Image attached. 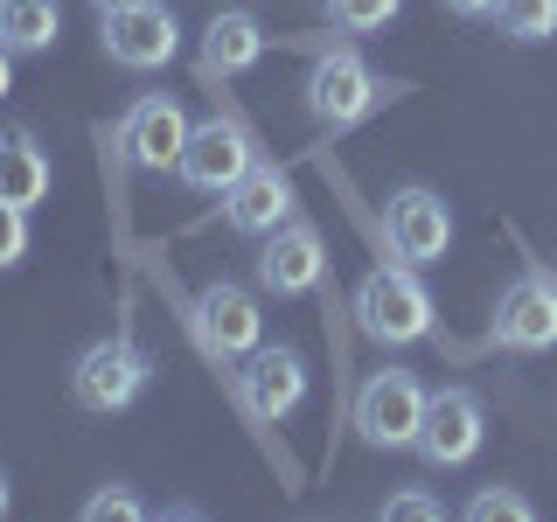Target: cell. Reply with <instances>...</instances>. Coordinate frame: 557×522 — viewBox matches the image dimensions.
<instances>
[{
  "label": "cell",
  "mask_w": 557,
  "mask_h": 522,
  "mask_svg": "<svg viewBox=\"0 0 557 522\" xmlns=\"http://www.w3.org/2000/svg\"><path fill=\"white\" fill-rule=\"evenodd\" d=\"M356 327L383 348H411L432 335V293L425 278H418V265H405V258H391V265L362 272L356 286Z\"/></svg>",
  "instance_id": "obj_1"
},
{
  "label": "cell",
  "mask_w": 557,
  "mask_h": 522,
  "mask_svg": "<svg viewBox=\"0 0 557 522\" xmlns=\"http://www.w3.org/2000/svg\"><path fill=\"white\" fill-rule=\"evenodd\" d=\"M425 383H418L411 370H397V362H383V370H370L356 383V405H348V425H356L362 446L376 452H405L418 439V425H425Z\"/></svg>",
  "instance_id": "obj_2"
},
{
  "label": "cell",
  "mask_w": 557,
  "mask_h": 522,
  "mask_svg": "<svg viewBox=\"0 0 557 522\" xmlns=\"http://www.w3.org/2000/svg\"><path fill=\"white\" fill-rule=\"evenodd\" d=\"M383 98H391V84H383L356 49H327V57H313V70H307V119L321 133L362 126Z\"/></svg>",
  "instance_id": "obj_3"
},
{
  "label": "cell",
  "mask_w": 557,
  "mask_h": 522,
  "mask_svg": "<svg viewBox=\"0 0 557 522\" xmlns=\"http://www.w3.org/2000/svg\"><path fill=\"white\" fill-rule=\"evenodd\" d=\"M147 376H153L147 348H139L133 335H104V341H91L77 356V370H70V397H77V411L112 418V411H126L133 397L147 390Z\"/></svg>",
  "instance_id": "obj_4"
},
{
  "label": "cell",
  "mask_w": 557,
  "mask_h": 522,
  "mask_svg": "<svg viewBox=\"0 0 557 522\" xmlns=\"http://www.w3.org/2000/svg\"><path fill=\"white\" fill-rule=\"evenodd\" d=\"M231 390H237V411L258 418V425H278V418H293L307 405V356L300 348H265L258 341L251 356H237L231 370Z\"/></svg>",
  "instance_id": "obj_5"
},
{
  "label": "cell",
  "mask_w": 557,
  "mask_h": 522,
  "mask_svg": "<svg viewBox=\"0 0 557 522\" xmlns=\"http://www.w3.org/2000/svg\"><path fill=\"white\" fill-rule=\"evenodd\" d=\"M383 244L405 265H440L446 244H453V209L440 188H425V182L391 188V202H383Z\"/></svg>",
  "instance_id": "obj_6"
},
{
  "label": "cell",
  "mask_w": 557,
  "mask_h": 522,
  "mask_svg": "<svg viewBox=\"0 0 557 522\" xmlns=\"http://www.w3.org/2000/svg\"><path fill=\"white\" fill-rule=\"evenodd\" d=\"M481 439H487L481 397L467 390V383H446V390L425 397V425H418L411 452H418L425 467H467V460L481 452Z\"/></svg>",
  "instance_id": "obj_7"
},
{
  "label": "cell",
  "mask_w": 557,
  "mask_h": 522,
  "mask_svg": "<svg viewBox=\"0 0 557 522\" xmlns=\"http://www.w3.org/2000/svg\"><path fill=\"white\" fill-rule=\"evenodd\" d=\"M188 112L174 104L168 91H147L126 104V119H119V153H126V167L139 174H168L182 167V147H188Z\"/></svg>",
  "instance_id": "obj_8"
},
{
  "label": "cell",
  "mask_w": 557,
  "mask_h": 522,
  "mask_svg": "<svg viewBox=\"0 0 557 522\" xmlns=\"http://www.w3.org/2000/svg\"><path fill=\"white\" fill-rule=\"evenodd\" d=\"M495 335H502V348H516V356L557 348V272L550 265H530V272L509 278V293H502V307H495Z\"/></svg>",
  "instance_id": "obj_9"
},
{
  "label": "cell",
  "mask_w": 557,
  "mask_h": 522,
  "mask_svg": "<svg viewBox=\"0 0 557 522\" xmlns=\"http://www.w3.org/2000/svg\"><path fill=\"white\" fill-rule=\"evenodd\" d=\"M327 278V244L307 216H286L272 237H258V286L278 300H300Z\"/></svg>",
  "instance_id": "obj_10"
},
{
  "label": "cell",
  "mask_w": 557,
  "mask_h": 522,
  "mask_svg": "<svg viewBox=\"0 0 557 522\" xmlns=\"http://www.w3.org/2000/svg\"><path fill=\"white\" fill-rule=\"evenodd\" d=\"M196 335H202L209 356L237 362V356H251V348L265 341V313H258V300L237 286V278H209L196 293Z\"/></svg>",
  "instance_id": "obj_11"
},
{
  "label": "cell",
  "mask_w": 557,
  "mask_h": 522,
  "mask_svg": "<svg viewBox=\"0 0 557 522\" xmlns=\"http://www.w3.org/2000/svg\"><path fill=\"white\" fill-rule=\"evenodd\" d=\"M182 49V22L161 0H139V8H112L104 14V57L119 70H161Z\"/></svg>",
  "instance_id": "obj_12"
},
{
  "label": "cell",
  "mask_w": 557,
  "mask_h": 522,
  "mask_svg": "<svg viewBox=\"0 0 557 522\" xmlns=\"http://www.w3.org/2000/svg\"><path fill=\"white\" fill-rule=\"evenodd\" d=\"M251 161H258V153H251V133H244L237 119H223V112H216V119H202V126L188 133L182 167H174V174H182L196 196H223V188H231Z\"/></svg>",
  "instance_id": "obj_13"
},
{
  "label": "cell",
  "mask_w": 557,
  "mask_h": 522,
  "mask_svg": "<svg viewBox=\"0 0 557 522\" xmlns=\"http://www.w3.org/2000/svg\"><path fill=\"white\" fill-rule=\"evenodd\" d=\"M286 216H293V174L278 161H251L223 188V223H231L237 237H272Z\"/></svg>",
  "instance_id": "obj_14"
},
{
  "label": "cell",
  "mask_w": 557,
  "mask_h": 522,
  "mask_svg": "<svg viewBox=\"0 0 557 522\" xmlns=\"http://www.w3.org/2000/svg\"><path fill=\"white\" fill-rule=\"evenodd\" d=\"M265 57V22L251 8H216L202 28V77H244Z\"/></svg>",
  "instance_id": "obj_15"
},
{
  "label": "cell",
  "mask_w": 557,
  "mask_h": 522,
  "mask_svg": "<svg viewBox=\"0 0 557 522\" xmlns=\"http://www.w3.org/2000/svg\"><path fill=\"white\" fill-rule=\"evenodd\" d=\"M49 182H57V167H49V153L35 147V133H0V202L35 209L49 196Z\"/></svg>",
  "instance_id": "obj_16"
},
{
  "label": "cell",
  "mask_w": 557,
  "mask_h": 522,
  "mask_svg": "<svg viewBox=\"0 0 557 522\" xmlns=\"http://www.w3.org/2000/svg\"><path fill=\"white\" fill-rule=\"evenodd\" d=\"M63 35V8L57 0H0V49H14V57H42V49H57Z\"/></svg>",
  "instance_id": "obj_17"
},
{
  "label": "cell",
  "mask_w": 557,
  "mask_h": 522,
  "mask_svg": "<svg viewBox=\"0 0 557 522\" xmlns=\"http://www.w3.org/2000/svg\"><path fill=\"white\" fill-rule=\"evenodd\" d=\"M487 22L509 35V42H550L557 35V0H495Z\"/></svg>",
  "instance_id": "obj_18"
},
{
  "label": "cell",
  "mask_w": 557,
  "mask_h": 522,
  "mask_svg": "<svg viewBox=\"0 0 557 522\" xmlns=\"http://www.w3.org/2000/svg\"><path fill=\"white\" fill-rule=\"evenodd\" d=\"M397 8H405V0H327V14H335L342 35H376V28H391Z\"/></svg>",
  "instance_id": "obj_19"
},
{
  "label": "cell",
  "mask_w": 557,
  "mask_h": 522,
  "mask_svg": "<svg viewBox=\"0 0 557 522\" xmlns=\"http://www.w3.org/2000/svg\"><path fill=\"white\" fill-rule=\"evenodd\" d=\"M467 515L474 522H530L536 501L516 495V487H474V495H467Z\"/></svg>",
  "instance_id": "obj_20"
},
{
  "label": "cell",
  "mask_w": 557,
  "mask_h": 522,
  "mask_svg": "<svg viewBox=\"0 0 557 522\" xmlns=\"http://www.w3.org/2000/svg\"><path fill=\"white\" fill-rule=\"evenodd\" d=\"M22 258H28V209L0 202V272L22 265Z\"/></svg>",
  "instance_id": "obj_21"
},
{
  "label": "cell",
  "mask_w": 557,
  "mask_h": 522,
  "mask_svg": "<svg viewBox=\"0 0 557 522\" xmlns=\"http://www.w3.org/2000/svg\"><path fill=\"white\" fill-rule=\"evenodd\" d=\"M84 515H91V522H104V515H119V522H139V515H147V501H139L133 487H98V495L84 501Z\"/></svg>",
  "instance_id": "obj_22"
},
{
  "label": "cell",
  "mask_w": 557,
  "mask_h": 522,
  "mask_svg": "<svg viewBox=\"0 0 557 522\" xmlns=\"http://www.w3.org/2000/svg\"><path fill=\"white\" fill-rule=\"evenodd\" d=\"M383 515H391V522H440L446 501H432V495H418V487H405V495L383 501Z\"/></svg>",
  "instance_id": "obj_23"
},
{
  "label": "cell",
  "mask_w": 557,
  "mask_h": 522,
  "mask_svg": "<svg viewBox=\"0 0 557 522\" xmlns=\"http://www.w3.org/2000/svg\"><path fill=\"white\" fill-rule=\"evenodd\" d=\"M446 8H453V14H467V22H481V14L495 8V0H446Z\"/></svg>",
  "instance_id": "obj_24"
},
{
  "label": "cell",
  "mask_w": 557,
  "mask_h": 522,
  "mask_svg": "<svg viewBox=\"0 0 557 522\" xmlns=\"http://www.w3.org/2000/svg\"><path fill=\"white\" fill-rule=\"evenodd\" d=\"M14 91V49H0V98Z\"/></svg>",
  "instance_id": "obj_25"
},
{
  "label": "cell",
  "mask_w": 557,
  "mask_h": 522,
  "mask_svg": "<svg viewBox=\"0 0 557 522\" xmlns=\"http://www.w3.org/2000/svg\"><path fill=\"white\" fill-rule=\"evenodd\" d=\"M91 8H98V14H112V8H139V0H91Z\"/></svg>",
  "instance_id": "obj_26"
},
{
  "label": "cell",
  "mask_w": 557,
  "mask_h": 522,
  "mask_svg": "<svg viewBox=\"0 0 557 522\" xmlns=\"http://www.w3.org/2000/svg\"><path fill=\"white\" fill-rule=\"evenodd\" d=\"M8 501H14V487H8V474H0V515H8Z\"/></svg>",
  "instance_id": "obj_27"
}]
</instances>
